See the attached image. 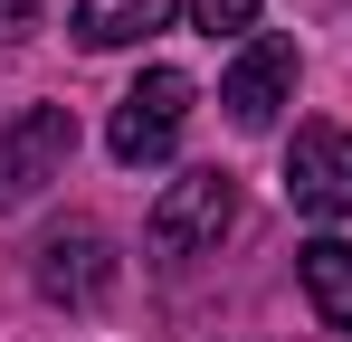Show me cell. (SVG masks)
<instances>
[{"label":"cell","instance_id":"cell-9","mask_svg":"<svg viewBox=\"0 0 352 342\" xmlns=\"http://www.w3.org/2000/svg\"><path fill=\"white\" fill-rule=\"evenodd\" d=\"M190 29L200 38H248L257 29V0H190Z\"/></svg>","mask_w":352,"mask_h":342},{"label":"cell","instance_id":"cell-4","mask_svg":"<svg viewBox=\"0 0 352 342\" xmlns=\"http://www.w3.org/2000/svg\"><path fill=\"white\" fill-rule=\"evenodd\" d=\"M286 200L314 209V219H352V133L295 124V143H286Z\"/></svg>","mask_w":352,"mask_h":342},{"label":"cell","instance_id":"cell-8","mask_svg":"<svg viewBox=\"0 0 352 342\" xmlns=\"http://www.w3.org/2000/svg\"><path fill=\"white\" fill-rule=\"evenodd\" d=\"M295 276H305V295H314V314H324L333 333H352V247H343V238L295 247Z\"/></svg>","mask_w":352,"mask_h":342},{"label":"cell","instance_id":"cell-7","mask_svg":"<svg viewBox=\"0 0 352 342\" xmlns=\"http://www.w3.org/2000/svg\"><path fill=\"white\" fill-rule=\"evenodd\" d=\"M162 19H172V0H76V10H67L76 48H133V38L162 29Z\"/></svg>","mask_w":352,"mask_h":342},{"label":"cell","instance_id":"cell-6","mask_svg":"<svg viewBox=\"0 0 352 342\" xmlns=\"http://www.w3.org/2000/svg\"><path fill=\"white\" fill-rule=\"evenodd\" d=\"M286 86H295V38H248L238 67L219 76V105H229L238 133H267L276 105H286Z\"/></svg>","mask_w":352,"mask_h":342},{"label":"cell","instance_id":"cell-3","mask_svg":"<svg viewBox=\"0 0 352 342\" xmlns=\"http://www.w3.org/2000/svg\"><path fill=\"white\" fill-rule=\"evenodd\" d=\"M229 219H238V181L210 162V171H181L172 190L153 200V228L143 238H153V257H200V247L229 238Z\"/></svg>","mask_w":352,"mask_h":342},{"label":"cell","instance_id":"cell-10","mask_svg":"<svg viewBox=\"0 0 352 342\" xmlns=\"http://www.w3.org/2000/svg\"><path fill=\"white\" fill-rule=\"evenodd\" d=\"M38 29V0H0V38H29Z\"/></svg>","mask_w":352,"mask_h":342},{"label":"cell","instance_id":"cell-2","mask_svg":"<svg viewBox=\"0 0 352 342\" xmlns=\"http://www.w3.org/2000/svg\"><path fill=\"white\" fill-rule=\"evenodd\" d=\"M181 124H190V76H181V67H143V76L124 86L115 124H105V152H115L124 171H143V162H162L181 143Z\"/></svg>","mask_w":352,"mask_h":342},{"label":"cell","instance_id":"cell-1","mask_svg":"<svg viewBox=\"0 0 352 342\" xmlns=\"http://www.w3.org/2000/svg\"><path fill=\"white\" fill-rule=\"evenodd\" d=\"M76 162V114L67 105H19L0 124V209H29L48 181H67Z\"/></svg>","mask_w":352,"mask_h":342},{"label":"cell","instance_id":"cell-5","mask_svg":"<svg viewBox=\"0 0 352 342\" xmlns=\"http://www.w3.org/2000/svg\"><path fill=\"white\" fill-rule=\"evenodd\" d=\"M105 285H115V247H105V228H86V219H67L38 238V295L48 304H105Z\"/></svg>","mask_w":352,"mask_h":342}]
</instances>
